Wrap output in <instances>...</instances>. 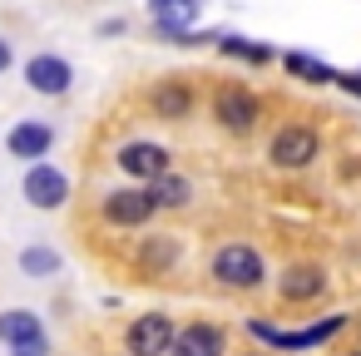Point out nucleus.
<instances>
[{
	"mask_svg": "<svg viewBox=\"0 0 361 356\" xmlns=\"http://www.w3.org/2000/svg\"><path fill=\"white\" fill-rule=\"evenodd\" d=\"M218 45H223L228 55H238V60H252V65H267V60H272L267 45H252V40H238V35H218Z\"/></svg>",
	"mask_w": 361,
	"mask_h": 356,
	"instance_id": "19",
	"label": "nucleus"
},
{
	"mask_svg": "<svg viewBox=\"0 0 361 356\" xmlns=\"http://www.w3.org/2000/svg\"><path fill=\"white\" fill-rule=\"evenodd\" d=\"M16 356H50V341H45V336H35V341H20V346H16Z\"/></svg>",
	"mask_w": 361,
	"mask_h": 356,
	"instance_id": "20",
	"label": "nucleus"
},
{
	"mask_svg": "<svg viewBox=\"0 0 361 356\" xmlns=\"http://www.w3.org/2000/svg\"><path fill=\"white\" fill-rule=\"evenodd\" d=\"M173 341V321L164 312H149V317H134V326L124 331V346L129 356H164Z\"/></svg>",
	"mask_w": 361,
	"mask_h": 356,
	"instance_id": "2",
	"label": "nucleus"
},
{
	"mask_svg": "<svg viewBox=\"0 0 361 356\" xmlns=\"http://www.w3.org/2000/svg\"><path fill=\"white\" fill-rule=\"evenodd\" d=\"M25 198H30L35 208H60V203L70 198V178H65L55 164H30V173H25Z\"/></svg>",
	"mask_w": 361,
	"mask_h": 356,
	"instance_id": "6",
	"label": "nucleus"
},
{
	"mask_svg": "<svg viewBox=\"0 0 361 356\" xmlns=\"http://www.w3.org/2000/svg\"><path fill=\"white\" fill-rule=\"evenodd\" d=\"M129 178H144V183H154L159 173H169V149L164 144H149V139H134V144H124L119 149V159H114Z\"/></svg>",
	"mask_w": 361,
	"mask_h": 356,
	"instance_id": "4",
	"label": "nucleus"
},
{
	"mask_svg": "<svg viewBox=\"0 0 361 356\" xmlns=\"http://www.w3.org/2000/svg\"><path fill=\"white\" fill-rule=\"evenodd\" d=\"M282 65H287V75H302L307 85H331V75H336V70H326V65L312 60V55H287Z\"/></svg>",
	"mask_w": 361,
	"mask_h": 356,
	"instance_id": "18",
	"label": "nucleus"
},
{
	"mask_svg": "<svg viewBox=\"0 0 361 356\" xmlns=\"http://www.w3.org/2000/svg\"><path fill=\"white\" fill-rule=\"evenodd\" d=\"M104 218L119 223V228H139V223H149V218H154V198H149V188H114V193L104 198Z\"/></svg>",
	"mask_w": 361,
	"mask_h": 356,
	"instance_id": "7",
	"label": "nucleus"
},
{
	"mask_svg": "<svg viewBox=\"0 0 361 356\" xmlns=\"http://www.w3.org/2000/svg\"><path fill=\"white\" fill-rule=\"evenodd\" d=\"M188 104H193V94H188L183 85H164V90H154V109H159V119H183Z\"/></svg>",
	"mask_w": 361,
	"mask_h": 356,
	"instance_id": "16",
	"label": "nucleus"
},
{
	"mask_svg": "<svg viewBox=\"0 0 361 356\" xmlns=\"http://www.w3.org/2000/svg\"><path fill=\"white\" fill-rule=\"evenodd\" d=\"M213 277H223L228 287H257L262 282V257L243 243H228L218 257H213Z\"/></svg>",
	"mask_w": 361,
	"mask_h": 356,
	"instance_id": "1",
	"label": "nucleus"
},
{
	"mask_svg": "<svg viewBox=\"0 0 361 356\" xmlns=\"http://www.w3.org/2000/svg\"><path fill=\"white\" fill-rule=\"evenodd\" d=\"M169 346H173V356H223V331H218L213 321H193V326H183Z\"/></svg>",
	"mask_w": 361,
	"mask_h": 356,
	"instance_id": "11",
	"label": "nucleus"
},
{
	"mask_svg": "<svg viewBox=\"0 0 361 356\" xmlns=\"http://www.w3.org/2000/svg\"><path fill=\"white\" fill-rule=\"evenodd\" d=\"M213 114H218V124H223V129H233V134H247V129L257 124V99H252L247 90L228 85V90H218V104H213Z\"/></svg>",
	"mask_w": 361,
	"mask_h": 356,
	"instance_id": "9",
	"label": "nucleus"
},
{
	"mask_svg": "<svg viewBox=\"0 0 361 356\" xmlns=\"http://www.w3.org/2000/svg\"><path fill=\"white\" fill-rule=\"evenodd\" d=\"M322 287H326L322 282V267H312V262H297V267L282 272V297L287 302H312Z\"/></svg>",
	"mask_w": 361,
	"mask_h": 356,
	"instance_id": "13",
	"label": "nucleus"
},
{
	"mask_svg": "<svg viewBox=\"0 0 361 356\" xmlns=\"http://www.w3.org/2000/svg\"><path fill=\"white\" fill-rule=\"evenodd\" d=\"M317 159V134L307 124H287L272 134V164L277 168H307Z\"/></svg>",
	"mask_w": 361,
	"mask_h": 356,
	"instance_id": "3",
	"label": "nucleus"
},
{
	"mask_svg": "<svg viewBox=\"0 0 361 356\" xmlns=\"http://www.w3.org/2000/svg\"><path fill=\"white\" fill-rule=\"evenodd\" d=\"M6 149H11V159L35 164V159H45V154L55 149V129H50L45 119H20V124L6 134Z\"/></svg>",
	"mask_w": 361,
	"mask_h": 356,
	"instance_id": "5",
	"label": "nucleus"
},
{
	"mask_svg": "<svg viewBox=\"0 0 361 356\" xmlns=\"http://www.w3.org/2000/svg\"><path fill=\"white\" fill-rule=\"evenodd\" d=\"M35 336H45V326H40V317H35V312H25V307L0 312V341H6V346L35 341Z\"/></svg>",
	"mask_w": 361,
	"mask_h": 356,
	"instance_id": "14",
	"label": "nucleus"
},
{
	"mask_svg": "<svg viewBox=\"0 0 361 356\" xmlns=\"http://www.w3.org/2000/svg\"><path fill=\"white\" fill-rule=\"evenodd\" d=\"M331 85H341L346 94H356V99H361V70H356V75H331Z\"/></svg>",
	"mask_w": 361,
	"mask_h": 356,
	"instance_id": "21",
	"label": "nucleus"
},
{
	"mask_svg": "<svg viewBox=\"0 0 361 356\" xmlns=\"http://www.w3.org/2000/svg\"><path fill=\"white\" fill-rule=\"evenodd\" d=\"M11 60H16V55H11V40H0V75L11 70Z\"/></svg>",
	"mask_w": 361,
	"mask_h": 356,
	"instance_id": "22",
	"label": "nucleus"
},
{
	"mask_svg": "<svg viewBox=\"0 0 361 356\" xmlns=\"http://www.w3.org/2000/svg\"><path fill=\"white\" fill-rule=\"evenodd\" d=\"M188 178H178V173H159L154 178V188H149V198H154V208H183L188 203Z\"/></svg>",
	"mask_w": 361,
	"mask_h": 356,
	"instance_id": "15",
	"label": "nucleus"
},
{
	"mask_svg": "<svg viewBox=\"0 0 361 356\" xmlns=\"http://www.w3.org/2000/svg\"><path fill=\"white\" fill-rule=\"evenodd\" d=\"M346 326V317H322L317 326H307V331H272V326H262V321H247V331L252 336H262V341H272V346H317L322 336H331V331H341Z\"/></svg>",
	"mask_w": 361,
	"mask_h": 356,
	"instance_id": "10",
	"label": "nucleus"
},
{
	"mask_svg": "<svg viewBox=\"0 0 361 356\" xmlns=\"http://www.w3.org/2000/svg\"><path fill=\"white\" fill-rule=\"evenodd\" d=\"M20 272L25 277H50V272H60V252L55 247H25L20 252Z\"/></svg>",
	"mask_w": 361,
	"mask_h": 356,
	"instance_id": "17",
	"label": "nucleus"
},
{
	"mask_svg": "<svg viewBox=\"0 0 361 356\" xmlns=\"http://www.w3.org/2000/svg\"><path fill=\"white\" fill-rule=\"evenodd\" d=\"M25 85H30L35 94H65V90L75 85V70H70V60H60V55H35V60L25 65Z\"/></svg>",
	"mask_w": 361,
	"mask_h": 356,
	"instance_id": "8",
	"label": "nucleus"
},
{
	"mask_svg": "<svg viewBox=\"0 0 361 356\" xmlns=\"http://www.w3.org/2000/svg\"><path fill=\"white\" fill-rule=\"evenodd\" d=\"M149 11H154V30L173 40L198 20V0H149Z\"/></svg>",
	"mask_w": 361,
	"mask_h": 356,
	"instance_id": "12",
	"label": "nucleus"
},
{
	"mask_svg": "<svg viewBox=\"0 0 361 356\" xmlns=\"http://www.w3.org/2000/svg\"><path fill=\"white\" fill-rule=\"evenodd\" d=\"M351 356H361V351H351Z\"/></svg>",
	"mask_w": 361,
	"mask_h": 356,
	"instance_id": "23",
	"label": "nucleus"
}]
</instances>
